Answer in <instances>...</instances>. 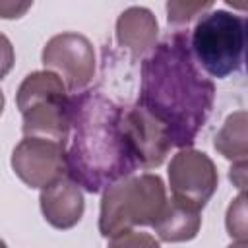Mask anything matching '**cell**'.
I'll return each mask as SVG.
<instances>
[{"instance_id":"9","label":"cell","mask_w":248,"mask_h":248,"mask_svg":"<svg viewBox=\"0 0 248 248\" xmlns=\"http://www.w3.org/2000/svg\"><path fill=\"white\" fill-rule=\"evenodd\" d=\"M124 128L140 167L155 169L165 161L172 145L163 126L141 107L134 105L124 108Z\"/></svg>"},{"instance_id":"16","label":"cell","mask_w":248,"mask_h":248,"mask_svg":"<svg viewBox=\"0 0 248 248\" xmlns=\"http://www.w3.org/2000/svg\"><path fill=\"white\" fill-rule=\"evenodd\" d=\"M108 248H161L155 236L149 232H138V231H124L108 240Z\"/></svg>"},{"instance_id":"12","label":"cell","mask_w":248,"mask_h":248,"mask_svg":"<svg viewBox=\"0 0 248 248\" xmlns=\"http://www.w3.org/2000/svg\"><path fill=\"white\" fill-rule=\"evenodd\" d=\"M202 225L200 209L170 198L167 200L163 211L159 213L157 221L151 225L157 232V236L165 242H184L192 240Z\"/></svg>"},{"instance_id":"2","label":"cell","mask_w":248,"mask_h":248,"mask_svg":"<svg viewBox=\"0 0 248 248\" xmlns=\"http://www.w3.org/2000/svg\"><path fill=\"white\" fill-rule=\"evenodd\" d=\"M70 147L66 176L97 194L136 172L138 159L124 128V107L101 91L85 89L70 97Z\"/></svg>"},{"instance_id":"4","label":"cell","mask_w":248,"mask_h":248,"mask_svg":"<svg viewBox=\"0 0 248 248\" xmlns=\"http://www.w3.org/2000/svg\"><path fill=\"white\" fill-rule=\"evenodd\" d=\"M23 136L64 143L70 136V97L64 81L48 70L25 76L16 95Z\"/></svg>"},{"instance_id":"15","label":"cell","mask_w":248,"mask_h":248,"mask_svg":"<svg viewBox=\"0 0 248 248\" xmlns=\"http://www.w3.org/2000/svg\"><path fill=\"white\" fill-rule=\"evenodd\" d=\"M227 231L238 240H246V196L244 192L229 205L227 211Z\"/></svg>"},{"instance_id":"22","label":"cell","mask_w":248,"mask_h":248,"mask_svg":"<svg viewBox=\"0 0 248 248\" xmlns=\"http://www.w3.org/2000/svg\"><path fill=\"white\" fill-rule=\"evenodd\" d=\"M0 248H8V246H6V242H4V240H0Z\"/></svg>"},{"instance_id":"21","label":"cell","mask_w":248,"mask_h":248,"mask_svg":"<svg viewBox=\"0 0 248 248\" xmlns=\"http://www.w3.org/2000/svg\"><path fill=\"white\" fill-rule=\"evenodd\" d=\"M2 110H4V93L0 89V114H2Z\"/></svg>"},{"instance_id":"17","label":"cell","mask_w":248,"mask_h":248,"mask_svg":"<svg viewBox=\"0 0 248 248\" xmlns=\"http://www.w3.org/2000/svg\"><path fill=\"white\" fill-rule=\"evenodd\" d=\"M16 62V52H14V46L10 43V39L6 35L0 33V79L12 70Z\"/></svg>"},{"instance_id":"11","label":"cell","mask_w":248,"mask_h":248,"mask_svg":"<svg viewBox=\"0 0 248 248\" xmlns=\"http://www.w3.org/2000/svg\"><path fill=\"white\" fill-rule=\"evenodd\" d=\"M159 25L155 16L141 6L124 10L116 21V41L132 56H141L155 46Z\"/></svg>"},{"instance_id":"7","label":"cell","mask_w":248,"mask_h":248,"mask_svg":"<svg viewBox=\"0 0 248 248\" xmlns=\"http://www.w3.org/2000/svg\"><path fill=\"white\" fill-rule=\"evenodd\" d=\"M217 170L213 161L196 149H180L169 165V184L172 198L202 209L217 190Z\"/></svg>"},{"instance_id":"5","label":"cell","mask_w":248,"mask_h":248,"mask_svg":"<svg viewBox=\"0 0 248 248\" xmlns=\"http://www.w3.org/2000/svg\"><path fill=\"white\" fill-rule=\"evenodd\" d=\"M188 43L196 64L211 78L223 79L244 62L246 21L227 10H209L196 21Z\"/></svg>"},{"instance_id":"19","label":"cell","mask_w":248,"mask_h":248,"mask_svg":"<svg viewBox=\"0 0 248 248\" xmlns=\"http://www.w3.org/2000/svg\"><path fill=\"white\" fill-rule=\"evenodd\" d=\"M229 178L234 182L236 188H244L246 186V161H238L231 167V172H229Z\"/></svg>"},{"instance_id":"1","label":"cell","mask_w":248,"mask_h":248,"mask_svg":"<svg viewBox=\"0 0 248 248\" xmlns=\"http://www.w3.org/2000/svg\"><path fill=\"white\" fill-rule=\"evenodd\" d=\"M215 99V85L196 64L188 35L174 31L141 62L138 107L165 130L172 147L188 149L203 128Z\"/></svg>"},{"instance_id":"6","label":"cell","mask_w":248,"mask_h":248,"mask_svg":"<svg viewBox=\"0 0 248 248\" xmlns=\"http://www.w3.org/2000/svg\"><path fill=\"white\" fill-rule=\"evenodd\" d=\"M43 64L64 81L68 91L81 93L95 74L93 45L79 33L54 35L43 48Z\"/></svg>"},{"instance_id":"20","label":"cell","mask_w":248,"mask_h":248,"mask_svg":"<svg viewBox=\"0 0 248 248\" xmlns=\"http://www.w3.org/2000/svg\"><path fill=\"white\" fill-rule=\"evenodd\" d=\"M229 248H246V240H238V242H234V244H231Z\"/></svg>"},{"instance_id":"10","label":"cell","mask_w":248,"mask_h":248,"mask_svg":"<svg viewBox=\"0 0 248 248\" xmlns=\"http://www.w3.org/2000/svg\"><path fill=\"white\" fill-rule=\"evenodd\" d=\"M41 211L54 229H72L83 215V194L68 176L41 190Z\"/></svg>"},{"instance_id":"14","label":"cell","mask_w":248,"mask_h":248,"mask_svg":"<svg viewBox=\"0 0 248 248\" xmlns=\"http://www.w3.org/2000/svg\"><path fill=\"white\" fill-rule=\"evenodd\" d=\"M213 2H184V0H172L167 4V19L172 27H182L188 21H192L198 14H205Z\"/></svg>"},{"instance_id":"18","label":"cell","mask_w":248,"mask_h":248,"mask_svg":"<svg viewBox=\"0 0 248 248\" xmlns=\"http://www.w3.org/2000/svg\"><path fill=\"white\" fill-rule=\"evenodd\" d=\"M31 8V4H17V2H0V17L4 19H14V17H21L27 10Z\"/></svg>"},{"instance_id":"3","label":"cell","mask_w":248,"mask_h":248,"mask_svg":"<svg viewBox=\"0 0 248 248\" xmlns=\"http://www.w3.org/2000/svg\"><path fill=\"white\" fill-rule=\"evenodd\" d=\"M167 203V192L157 174H130L103 190L99 231L110 238L134 227L153 225Z\"/></svg>"},{"instance_id":"13","label":"cell","mask_w":248,"mask_h":248,"mask_svg":"<svg viewBox=\"0 0 248 248\" xmlns=\"http://www.w3.org/2000/svg\"><path fill=\"white\" fill-rule=\"evenodd\" d=\"M248 118L244 110L229 114L223 128L215 136V149L234 163L246 161L248 155Z\"/></svg>"},{"instance_id":"8","label":"cell","mask_w":248,"mask_h":248,"mask_svg":"<svg viewBox=\"0 0 248 248\" xmlns=\"http://www.w3.org/2000/svg\"><path fill=\"white\" fill-rule=\"evenodd\" d=\"M14 172L29 188H45L66 176V145L41 138H23L12 153Z\"/></svg>"}]
</instances>
